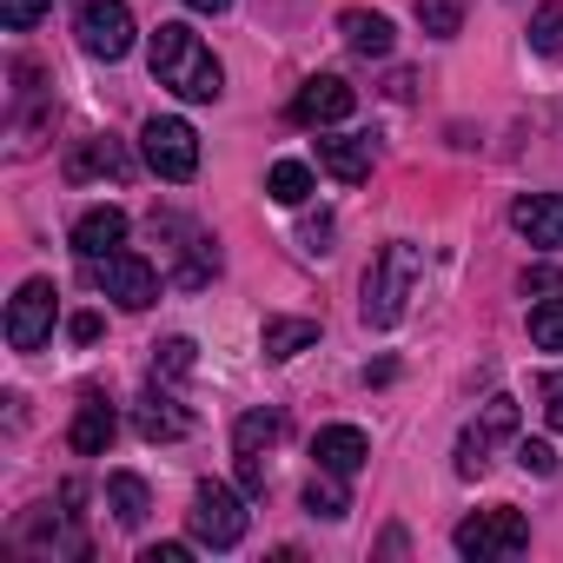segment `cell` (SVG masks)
<instances>
[{"label":"cell","mask_w":563,"mask_h":563,"mask_svg":"<svg viewBox=\"0 0 563 563\" xmlns=\"http://www.w3.org/2000/svg\"><path fill=\"white\" fill-rule=\"evenodd\" d=\"M306 510H312V517H325V523H339V517L352 510V497H345V477H339V471H319V477L306 484Z\"/></svg>","instance_id":"obj_22"},{"label":"cell","mask_w":563,"mask_h":563,"mask_svg":"<svg viewBox=\"0 0 563 563\" xmlns=\"http://www.w3.org/2000/svg\"><path fill=\"white\" fill-rule=\"evenodd\" d=\"M543 418L563 431V372H550V378H543Z\"/></svg>","instance_id":"obj_30"},{"label":"cell","mask_w":563,"mask_h":563,"mask_svg":"<svg viewBox=\"0 0 563 563\" xmlns=\"http://www.w3.org/2000/svg\"><path fill=\"white\" fill-rule=\"evenodd\" d=\"M312 345H319V319H265V332H258V352L272 365H286V358H299Z\"/></svg>","instance_id":"obj_16"},{"label":"cell","mask_w":563,"mask_h":563,"mask_svg":"<svg viewBox=\"0 0 563 563\" xmlns=\"http://www.w3.org/2000/svg\"><path fill=\"white\" fill-rule=\"evenodd\" d=\"M523 292H563V278L550 265H537V272H523Z\"/></svg>","instance_id":"obj_33"},{"label":"cell","mask_w":563,"mask_h":563,"mask_svg":"<svg viewBox=\"0 0 563 563\" xmlns=\"http://www.w3.org/2000/svg\"><path fill=\"white\" fill-rule=\"evenodd\" d=\"M133 431L146 438V444H179L186 431H192V418L173 405V398H159V391H146L140 405H133Z\"/></svg>","instance_id":"obj_15"},{"label":"cell","mask_w":563,"mask_h":563,"mask_svg":"<svg viewBox=\"0 0 563 563\" xmlns=\"http://www.w3.org/2000/svg\"><path fill=\"white\" fill-rule=\"evenodd\" d=\"M67 332H74V345H93V339H100V312H74Z\"/></svg>","instance_id":"obj_31"},{"label":"cell","mask_w":563,"mask_h":563,"mask_svg":"<svg viewBox=\"0 0 563 563\" xmlns=\"http://www.w3.org/2000/svg\"><path fill=\"white\" fill-rule=\"evenodd\" d=\"M451 543H457V556H471V563L523 556V550H530V517H523V510H510V504H497V510L464 517V523L451 530Z\"/></svg>","instance_id":"obj_3"},{"label":"cell","mask_w":563,"mask_h":563,"mask_svg":"<svg viewBox=\"0 0 563 563\" xmlns=\"http://www.w3.org/2000/svg\"><path fill=\"white\" fill-rule=\"evenodd\" d=\"M41 14H47V0H0V27L8 34H27Z\"/></svg>","instance_id":"obj_28"},{"label":"cell","mask_w":563,"mask_h":563,"mask_svg":"<svg viewBox=\"0 0 563 563\" xmlns=\"http://www.w3.org/2000/svg\"><path fill=\"white\" fill-rule=\"evenodd\" d=\"M517 464H523L530 477H550V471H556V451H550L543 438H517Z\"/></svg>","instance_id":"obj_29"},{"label":"cell","mask_w":563,"mask_h":563,"mask_svg":"<svg viewBox=\"0 0 563 563\" xmlns=\"http://www.w3.org/2000/svg\"><path fill=\"white\" fill-rule=\"evenodd\" d=\"M510 225H517L530 245L556 252V245H563V192H523V199L510 206Z\"/></svg>","instance_id":"obj_11"},{"label":"cell","mask_w":563,"mask_h":563,"mask_svg":"<svg viewBox=\"0 0 563 563\" xmlns=\"http://www.w3.org/2000/svg\"><path fill=\"white\" fill-rule=\"evenodd\" d=\"M153 365H159L166 378H186V372H192V339H166V345H153Z\"/></svg>","instance_id":"obj_27"},{"label":"cell","mask_w":563,"mask_h":563,"mask_svg":"<svg viewBox=\"0 0 563 563\" xmlns=\"http://www.w3.org/2000/svg\"><path fill=\"white\" fill-rule=\"evenodd\" d=\"M312 457H319V471L358 477V471H365V457H372V438H365L358 424H325V431L312 438Z\"/></svg>","instance_id":"obj_12"},{"label":"cell","mask_w":563,"mask_h":563,"mask_svg":"<svg viewBox=\"0 0 563 563\" xmlns=\"http://www.w3.org/2000/svg\"><path fill=\"white\" fill-rule=\"evenodd\" d=\"M107 504H113V517H120L126 530H140V523H146V510H153V497H146V477H133V471H113V477H107Z\"/></svg>","instance_id":"obj_20"},{"label":"cell","mask_w":563,"mask_h":563,"mask_svg":"<svg viewBox=\"0 0 563 563\" xmlns=\"http://www.w3.org/2000/svg\"><path fill=\"white\" fill-rule=\"evenodd\" d=\"M146 60H153V80H159L166 93L192 100V107H206V100H219V93H225V74H219L212 47H206L192 27H179V21H166V27L153 34Z\"/></svg>","instance_id":"obj_1"},{"label":"cell","mask_w":563,"mask_h":563,"mask_svg":"<svg viewBox=\"0 0 563 563\" xmlns=\"http://www.w3.org/2000/svg\"><path fill=\"white\" fill-rule=\"evenodd\" d=\"M286 438V418L278 411H245L239 424H232V451H265V444H278Z\"/></svg>","instance_id":"obj_23"},{"label":"cell","mask_w":563,"mask_h":563,"mask_svg":"<svg viewBox=\"0 0 563 563\" xmlns=\"http://www.w3.org/2000/svg\"><path fill=\"white\" fill-rule=\"evenodd\" d=\"M517 431V398H490L484 405V418L477 424H464V438H457V477H484V464H490V451L504 444Z\"/></svg>","instance_id":"obj_9"},{"label":"cell","mask_w":563,"mask_h":563,"mask_svg":"<svg viewBox=\"0 0 563 563\" xmlns=\"http://www.w3.org/2000/svg\"><path fill=\"white\" fill-rule=\"evenodd\" d=\"M319 166L332 173V179H345V186H358L365 173H372V140H319Z\"/></svg>","instance_id":"obj_19"},{"label":"cell","mask_w":563,"mask_h":563,"mask_svg":"<svg viewBox=\"0 0 563 563\" xmlns=\"http://www.w3.org/2000/svg\"><path fill=\"white\" fill-rule=\"evenodd\" d=\"M192 556V543H153V550H140V563H186Z\"/></svg>","instance_id":"obj_32"},{"label":"cell","mask_w":563,"mask_h":563,"mask_svg":"<svg viewBox=\"0 0 563 563\" xmlns=\"http://www.w3.org/2000/svg\"><path fill=\"white\" fill-rule=\"evenodd\" d=\"M530 345L537 352H563V299H537L530 306Z\"/></svg>","instance_id":"obj_25"},{"label":"cell","mask_w":563,"mask_h":563,"mask_svg":"<svg viewBox=\"0 0 563 563\" xmlns=\"http://www.w3.org/2000/svg\"><path fill=\"white\" fill-rule=\"evenodd\" d=\"M265 192H272L278 206H306V199H312V166H306V159H278V166L265 173Z\"/></svg>","instance_id":"obj_21"},{"label":"cell","mask_w":563,"mask_h":563,"mask_svg":"<svg viewBox=\"0 0 563 563\" xmlns=\"http://www.w3.org/2000/svg\"><path fill=\"white\" fill-rule=\"evenodd\" d=\"M186 523H192V543H199V550H232L252 517H245V497H239L232 484H199Z\"/></svg>","instance_id":"obj_4"},{"label":"cell","mask_w":563,"mask_h":563,"mask_svg":"<svg viewBox=\"0 0 563 563\" xmlns=\"http://www.w3.org/2000/svg\"><path fill=\"white\" fill-rule=\"evenodd\" d=\"M186 8H192V14H225L232 0H186Z\"/></svg>","instance_id":"obj_34"},{"label":"cell","mask_w":563,"mask_h":563,"mask_svg":"<svg viewBox=\"0 0 563 563\" xmlns=\"http://www.w3.org/2000/svg\"><path fill=\"white\" fill-rule=\"evenodd\" d=\"M418 27H424L431 41H451V34L464 27V0H418Z\"/></svg>","instance_id":"obj_26"},{"label":"cell","mask_w":563,"mask_h":563,"mask_svg":"<svg viewBox=\"0 0 563 563\" xmlns=\"http://www.w3.org/2000/svg\"><path fill=\"white\" fill-rule=\"evenodd\" d=\"M54 278H27V286L14 292V306H8V345L14 352H41L47 339H54Z\"/></svg>","instance_id":"obj_8"},{"label":"cell","mask_w":563,"mask_h":563,"mask_svg":"<svg viewBox=\"0 0 563 563\" xmlns=\"http://www.w3.org/2000/svg\"><path fill=\"white\" fill-rule=\"evenodd\" d=\"M140 153H146V166H153L159 179H173V186H186V179L199 173V133H192L186 120H173V113H153V120L140 126Z\"/></svg>","instance_id":"obj_6"},{"label":"cell","mask_w":563,"mask_h":563,"mask_svg":"<svg viewBox=\"0 0 563 563\" xmlns=\"http://www.w3.org/2000/svg\"><path fill=\"white\" fill-rule=\"evenodd\" d=\"M339 34H345L352 54H365V60H385V54H391V21H385V14L352 8V14H339Z\"/></svg>","instance_id":"obj_18"},{"label":"cell","mask_w":563,"mask_h":563,"mask_svg":"<svg viewBox=\"0 0 563 563\" xmlns=\"http://www.w3.org/2000/svg\"><path fill=\"white\" fill-rule=\"evenodd\" d=\"M530 47H537L543 60L563 54V0H543V8L530 14Z\"/></svg>","instance_id":"obj_24"},{"label":"cell","mask_w":563,"mask_h":563,"mask_svg":"<svg viewBox=\"0 0 563 563\" xmlns=\"http://www.w3.org/2000/svg\"><path fill=\"white\" fill-rule=\"evenodd\" d=\"M126 245V212L120 206H93V212H80L74 219V252L93 265V258H107V252H120Z\"/></svg>","instance_id":"obj_13"},{"label":"cell","mask_w":563,"mask_h":563,"mask_svg":"<svg viewBox=\"0 0 563 563\" xmlns=\"http://www.w3.org/2000/svg\"><path fill=\"white\" fill-rule=\"evenodd\" d=\"M120 438V418H113V405L100 398V391H87L80 398V411H74V431H67V444L80 451V457H107V444Z\"/></svg>","instance_id":"obj_14"},{"label":"cell","mask_w":563,"mask_h":563,"mask_svg":"<svg viewBox=\"0 0 563 563\" xmlns=\"http://www.w3.org/2000/svg\"><path fill=\"white\" fill-rule=\"evenodd\" d=\"M93 173H126V153H120V140L113 133H93V140H80L74 153H67V179L80 186V179H93Z\"/></svg>","instance_id":"obj_17"},{"label":"cell","mask_w":563,"mask_h":563,"mask_svg":"<svg viewBox=\"0 0 563 563\" xmlns=\"http://www.w3.org/2000/svg\"><path fill=\"white\" fill-rule=\"evenodd\" d=\"M352 107H358V93H352L339 74H312V80L292 93V120H299V126H339Z\"/></svg>","instance_id":"obj_10"},{"label":"cell","mask_w":563,"mask_h":563,"mask_svg":"<svg viewBox=\"0 0 563 563\" xmlns=\"http://www.w3.org/2000/svg\"><path fill=\"white\" fill-rule=\"evenodd\" d=\"M74 34L93 60H126L133 54V8L126 0H74Z\"/></svg>","instance_id":"obj_5"},{"label":"cell","mask_w":563,"mask_h":563,"mask_svg":"<svg viewBox=\"0 0 563 563\" xmlns=\"http://www.w3.org/2000/svg\"><path fill=\"white\" fill-rule=\"evenodd\" d=\"M418 272H424V258H418V245H385L378 258H372V272H365V325H398L405 319V299H411V286H418Z\"/></svg>","instance_id":"obj_2"},{"label":"cell","mask_w":563,"mask_h":563,"mask_svg":"<svg viewBox=\"0 0 563 563\" xmlns=\"http://www.w3.org/2000/svg\"><path fill=\"white\" fill-rule=\"evenodd\" d=\"M87 278H93V292H107V299H120L126 312H146L153 299H159V272L140 258V252H107V258H93L87 265Z\"/></svg>","instance_id":"obj_7"}]
</instances>
